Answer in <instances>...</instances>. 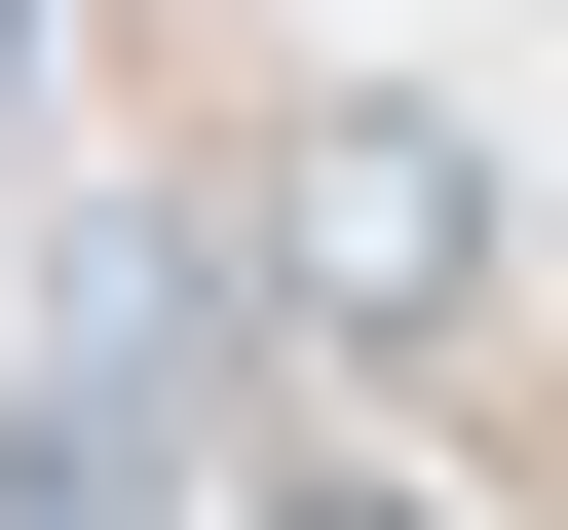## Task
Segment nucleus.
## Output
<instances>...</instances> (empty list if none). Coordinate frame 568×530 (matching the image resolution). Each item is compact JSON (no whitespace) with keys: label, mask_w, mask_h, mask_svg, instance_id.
<instances>
[{"label":"nucleus","mask_w":568,"mask_h":530,"mask_svg":"<svg viewBox=\"0 0 568 530\" xmlns=\"http://www.w3.org/2000/svg\"><path fill=\"white\" fill-rule=\"evenodd\" d=\"M265 304H304V342H455L493 304V152L455 114H304V152H265Z\"/></svg>","instance_id":"1"},{"label":"nucleus","mask_w":568,"mask_h":530,"mask_svg":"<svg viewBox=\"0 0 568 530\" xmlns=\"http://www.w3.org/2000/svg\"><path fill=\"white\" fill-rule=\"evenodd\" d=\"M265 530H417V492H342V455H304V492H265Z\"/></svg>","instance_id":"2"},{"label":"nucleus","mask_w":568,"mask_h":530,"mask_svg":"<svg viewBox=\"0 0 568 530\" xmlns=\"http://www.w3.org/2000/svg\"><path fill=\"white\" fill-rule=\"evenodd\" d=\"M0 77H39V0H0Z\"/></svg>","instance_id":"3"}]
</instances>
